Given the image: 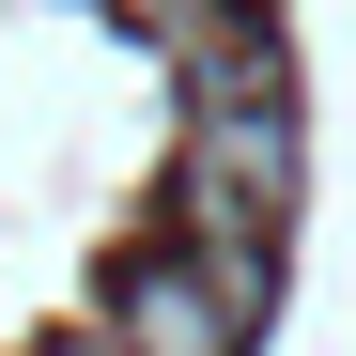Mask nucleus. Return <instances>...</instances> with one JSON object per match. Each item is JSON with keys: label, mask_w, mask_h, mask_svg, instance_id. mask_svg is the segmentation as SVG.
Wrapping results in <instances>:
<instances>
[{"label": "nucleus", "mask_w": 356, "mask_h": 356, "mask_svg": "<svg viewBox=\"0 0 356 356\" xmlns=\"http://www.w3.org/2000/svg\"><path fill=\"white\" fill-rule=\"evenodd\" d=\"M108 325H124L140 356H248V294H232L202 248H155V264H124V294H108Z\"/></svg>", "instance_id": "f257e3e1"}, {"label": "nucleus", "mask_w": 356, "mask_h": 356, "mask_svg": "<svg viewBox=\"0 0 356 356\" xmlns=\"http://www.w3.org/2000/svg\"><path fill=\"white\" fill-rule=\"evenodd\" d=\"M124 16H140V31H155V47H186V31H202V16H232V0H124Z\"/></svg>", "instance_id": "f03ea898"}, {"label": "nucleus", "mask_w": 356, "mask_h": 356, "mask_svg": "<svg viewBox=\"0 0 356 356\" xmlns=\"http://www.w3.org/2000/svg\"><path fill=\"white\" fill-rule=\"evenodd\" d=\"M63 356H140V341H124V325H78V341H63Z\"/></svg>", "instance_id": "7ed1b4c3"}]
</instances>
